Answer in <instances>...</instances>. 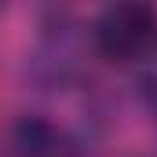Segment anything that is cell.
Listing matches in <instances>:
<instances>
[{"label": "cell", "instance_id": "6da1fadb", "mask_svg": "<svg viewBox=\"0 0 157 157\" xmlns=\"http://www.w3.org/2000/svg\"><path fill=\"white\" fill-rule=\"evenodd\" d=\"M91 40L106 62H146L157 55V7L110 4L95 18Z\"/></svg>", "mask_w": 157, "mask_h": 157}, {"label": "cell", "instance_id": "7a4b0ae2", "mask_svg": "<svg viewBox=\"0 0 157 157\" xmlns=\"http://www.w3.org/2000/svg\"><path fill=\"white\" fill-rule=\"evenodd\" d=\"M7 157H77L73 139L44 117H22L11 132Z\"/></svg>", "mask_w": 157, "mask_h": 157}, {"label": "cell", "instance_id": "3957f363", "mask_svg": "<svg viewBox=\"0 0 157 157\" xmlns=\"http://www.w3.org/2000/svg\"><path fill=\"white\" fill-rule=\"evenodd\" d=\"M154 113H157V110H154Z\"/></svg>", "mask_w": 157, "mask_h": 157}]
</instances>
